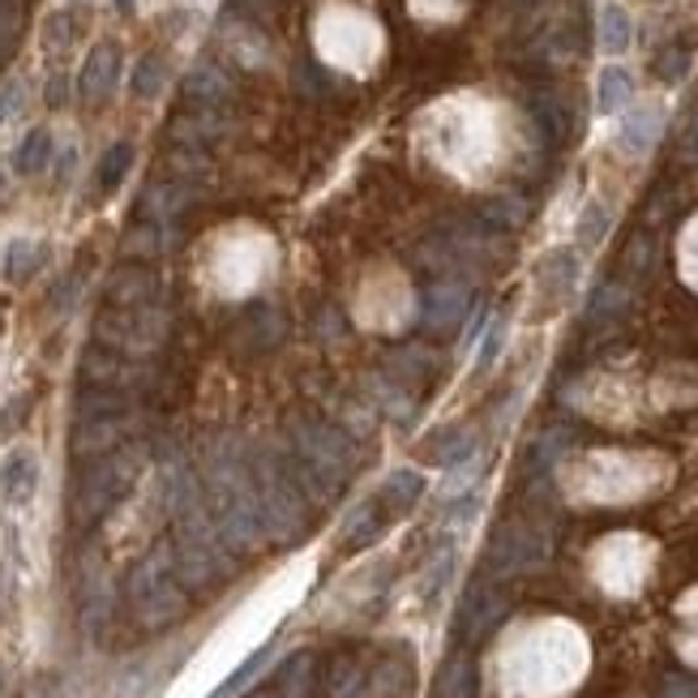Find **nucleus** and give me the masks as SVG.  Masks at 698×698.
<instances>
[{"label":"nucleus","mask_w":698,"mask_h":698,"mask_svg":"<svg viewBox=\"0 0 698 698\" xmlns=\"http://www.w3.org/2000/svg\"><path fill=\"white\" fill-rule=\"evenodd\" d=\"M480 339H484V343H480L476 365H480V369H489V365L497 360L502 343H506V321H502V318H489V321H484V335H480Z\"/></svg>","instance_id":"obj_30"},{"label":"nucleus","mask_w":698,"mask_h":698,"mask_svg":"<svg viewBox=\"0 0 698 698\" xmlns=\"http://www.w3.org/2000/svg\"><path fill=\"white\" fill-rule=\"evenodd\" d=\"M266 665H270V647H261V651H254V656H249L245 665L236 668V673H232V677H227V681H223V686H219V690H215L211 698H236V695H240V690H245V686H249V681H254V677H257V673H261Z\"/></svg>","instance_id":"obj_27"},{"label":"nucleus","mask_w":698,"mask_h":698,"mask_svg":"<svg viewBox=\"0 0 698 698\" xmlns=\"http://www.w3.org/2000/svg\"><path fill=\"white\" fill-rule=\"evenodd\" d=\"M116 4H121V9H133V0H116Z\"/></svg>","instance_id":"obj_37"},{"label":"nucleus","mask_w":698,"mask_h":698,"mask_svg":"<svg viewBox=\"0 0 698 698\" xmlns=\"http://www.w3.org/2000/svg\"><path fill=\"white\" fill-rule=\"evenodd\" d=\"M433 698H472V665L463 656H454L450 665L442 668L438 686H433Z\"/></svg>","instance_id":"obj_25"},{"label":"nucleus","mask_w":698,"mask_h":698,"mask_svg":"<svg viewBox=\"0 0 698 698\" xmlns=\"http://www.w3.org/2000/svg\"><path fill=\"white\" fill-rule=\"evenodd\" d=\"M39 489V459L31 450H9L0 459V502L4 506H27Z\"/></svg>","instance_id":"obj_11"},{"label":"nucleus","mask_w":698,"mask_h":698,"mask_svg":"<svg viewBox=\"0 0 698 698\" xmlns=\"http://www.w3.org/2000/svg\"><path fill=\"white\" fill-rule=\"evenodd\" d=\"M160 296V275L146 270V266H125L107 279V300L116 309H133V305H155Z\"/></svg>","instance_id":"obj_12"},{"label":"nucleus","mask_w":698,"mask_h":698,"mask_svg":"<svg viewBox=\"0 0 698 698\" xmlns=\"http://www.w3.org/2000/svg\"><path fill=\"white\" fill-rule=\"evenodd\" d=\"M133 476H137V450L99 454L95 463L82 472L78 489H73V523L78 527H95L99 519L129 493Z\"/></svg>","instance_id":"obj_5"},{"label":"nucleus","mask_w":698,"mask_h":698,"mask_svg":"<svg viewBox=\"0 0 698 698\" xmlns=\"http://www.w3.org/2000/svg\"><path fill=\"white\" fill-rule=\"evenodd\" d=\"M381 510H386L381 502H369V506H360L351 514L348 532H343V544H348V548H365L369 540L381 536V527H386V514H381Z\"/></svg>","instance_id":"obj_23"},{"label":"nucleus","mask_w":698,"mask_h":698,"mask_svg":"<svg viewBox=\"0 0 698 698\" xmlns=\"http://www.w3.org/2000/svg\"><path fill=\"white\" fill-rule=\"evenodd\" d=\"M635 43V22H630V9L626 4H604L601 9V52L604 57H622L626 48Z\"/></svg>","instance_id":"obj_15"},{"label":"nucleus","mask_w":698,"mask_h":698,"mask_svg":"<svg viewBox=\"0 0 698 698\" xmlns=\"http://www.w3.org/2000/svg\"><path fill=\"white\" fill-rule=\"evenodd\" d=\"M284 454L291 463V472H296V484L309 497V506L335 502L343 493V484H348L351 463H356L348 433L339 424H330V420H314V415L287 424Z\"/></svg>","instance_id":"obj_2"},{"label":"nucleus","mask_w":698,"mask_h":698,"mask_svg":"<svg viewBox=\"0 0 698 698\" xmlns=\"http://www.w3.org/2000/svg\"><path fill=\"white\" fill-rule=\"evenodd\" d=\"M185 95H189V103H197V107H219L223 99H227V78H223V69L197 64L189 73V82H185Z\"/></svg>","instance_id":"obj_18"},{"label":"nucleus","mask_w":698,"mask_h":698,"mask_svg":"<svg viewBox=\"0 0 698 698\" xmlns=\"http://www.w3.org/2000/svg\"><path fill=\"white\" fill-rule=\"evenodd\" d=\"M536 121L548 129L553 137H562V133H566V112H562V103H557V99H544V95L536 99Z\"/></svg>","instance_id":"obj_33"},{"label":"nucleus","mask_w":698,"mask_h":698,"mask_svg":"<svg viewBox=\"0 0 698 698\" xmlns=\"http://www.w3.org/2000/svg\"><path fill=\"white\" fill-rule=\"evenodd\" d=\"M254 698H266V695H254Z\"/></svg>","instance_id":"obj_39"},{"label":"nucleus","mask_w":698,"mask_h":698,"mask_svg":"<svg viewBox=\"0 0 698 698\" xmlns=\"http://www.w3.org/2000/svg\"><path fill=\"white\" fill-rule=\"evenodd\" d=\"M99 335L116 348L146 351L163 339V314L155 305H133V309H116L112 318L99 321Z\"/></svg>","instance_id":"obj_7"},{"label":"nucleus","mask_w":698,"mask_h":698,"mask_svg":"<svg viewBox=\"0 0 698 698\" xmlns=\"http://www.w3.org/2000/svg\"><path fill=\"white\" fill-rule=\"evenodd\" d=\"M129 608L146 630H167L185 617L189 596H185V578L176 571L172 544L151 548L133 571H129Z\"/></svg>","instance_id":"obj_4"},{"label":"nucleus","mask_w":698,"mask_h":698,"mask_svg":"<svg viewBox=\"0 0 698 698\" xmlns=\"http://www.w3.org/2000/svg\"><path fill=\"white\" fill-rule=\"evenodd\" d=\"M622 309H626V287L608 284V287L596 291V300H592V309H587V314H592V321H601V318H617Z\"/></svg>","instance_id":"obj_31"},{"label":"nucleus","mask_w":698,"mask_h":698,"mask_svg":"<svg viewBox=\"0 0 698 698\" xmlns=\"http://www.w3.org/2000/svg\"><path fill=\"white\" fill-rule=\"evenodd\" d=\"M630 103H635V78H630V69L604 64L601 82H596V107H601L604 116H617V112H626Z\"/></svg>","instance_id":"obj_14"},{"label":"nucleus","mask_w":698,"mask_h":698,"mask_svg":"<svg viewBox=\"0 0 698 698\" xmlns=\"http://www.w3.org/2000/svg\"><path fill=\"white\" fill-rule=\"evenodd\" d=\"M548 557V536L532 523H502L489 540V571L493 574H523Z\"/></svg>","instance_id":"obj_6"},{"label":"nucleus","mask_w":698,"mask_h":698,"mask_svg":"<svg viewBox=\"0 0 698 698\" xmlns=\"http://www.w3.org/2000/svg\"><path fill=\"white\" fill-rule=\"evenodd\" d=\"M129 163H133V146H129V142H116V146H112V151L99 160V172H95L99 189H103V193L116 189V185L125 181Z\"/></svg>","instance_id":"obj_26"},{"label":"nucleus","mask_w":698,"mask_h":698,"mask_svg":"<svg viewBox=\"0 0 698 698\" xmlns=\"http://www.w3.org/2000/svg\"><path fill=\"white\" fill-rule=\"evenodd\" d=\"M185 206H189V189H181V185H155V189H146V197H142V215L146 219H172Z\"/></svg>","instance_id":"obj_22"},{"label":"nucleus","mask_w":698,"mask_h":698,"mask_svg":"<svg viewBox=\"0 0 698 698\" xmlns=\"http://www.w3.org/2000/svg\"><path fill=\"white\" fill-rule=\"evenodd\" d=\"M202 497H206V510H211L223 544L232 553H249V548H257L266 540L245 445L227 442V438L211 445L206 468H202Z\"/></svg>","instance_id":"obj_1"},{"label":"nucleus","mask_w":698,"mask_h":698,"mask_svg":"<svg viewBox=\"0 0 698 698\" xmlns=\"http://www.w3.org/2000/svg\"><path fill=\"white\" fill-rule=\"evenodd\" d=\"M562 445H566V433H562V429H548V433H544V438L532 445V468H540V472H544V468L557 459V450H562Z\"/></svg>","instance_id":"obj_32"},{"label":"nucleus","mask_w":698,"mask_h":698,"mask_svg":"<svg viewBox=\"0 0 698 698\" xmlns=\"http://www.w3.org/2000/svg\"><path fill=\"white\" fill-rule=\"evenodd\" d=\"M574 275H578V261H574L571 249H553V254L540 261V284L548 287V296H553V300L571 296Z\"/></svg>","instance_id":"obj_19"},{"label":"nucleus","mask_w":698,"mask_h":698,"mask_svg":"<svg viewBox=\"0 0 698 698\" xmlns=\"http://www.w3.org/2000/svg\"><path fill=\"white\" fill-rule=\"evenodd\" d=\"M681 160L698 163V103L690 107V116H686V125H681Z\"/></svg>","instance_id":"obj_34"},{"label":"nucleus","mask_w":698,"mask_h":698,"mask_svg":"<svg viewBox=\"0 0 698 698\" xmlns=\"http://www.w3.org/2000/svg\"><path fill=\"white\" fill-rule=\"evenodd\" d=\"M43 257H48V249L39 240H13L9 254H4V275L22 284V279H31L34 270L43 266Z\"/></svg>","instance_id":"obj_24"},{"label":"nucleus","mask_w":698,"mask_h":698,"mask_svg":"<svg viewBox=\"0 0 698 698\" xmlns=\"http://www.w3.org/2000/svg\"><path fill=\"white\" fill-rule=\"evenodd\" d=\"M656 69H660V78H665V82H681V78H686V69H690V57H686V52H665Z\"/></svg>","instance_id":"obj_35"},{"label":"nucleus","mask_w":698,"mask_h":698,"mask_svg":"<svg viewBox=\"0 0 698 698\" xmlns=\"http://www.w3.org/2000/svg\"><path fill=\"white\" fill-rule=\"evenodd\" d=\"M420 497H424V476L412 472V468H399V472H390V476H386L378 502L386 510H394V514H403V510H412Z\"/></svg>","instance_id":"obj_17"},{"label":"nucleus","mask_w":698,"mask_h":698,"mask_svg":"<svg viewBox=\"0 0 698 698\" xmlns=\"http://www.w3.org/2000/svg\"><path fill=\"white\" fill-rule=\"evenodd\" d=\"M604 232H608V206L604 202H587L583 215H578V240L596 245V240H604Z\"/></svg>","instance_id":"obj_29"},{"label":"nucleus","mask_w":698,"mask_h":698,"mask_svg":"<svg viewBox=\"0 0 698 698\" xmlns=\"http://www.w3.org/2000/svg\"><path fill=\"white\" fill-rule=\"evenodd\" d=\"M0 690H4V677H0Z\"/></svg>","instance_id":"obj_38"},{"label":"nucleus","mask_w":698,"mask_h":698,"mask_svg":"<svg viewBox=\"0 0 698 698\" xmlns=\"http://www.w3.org/2000/svg\"><path fill=\"white\" fill-rule=\"evenodd\" d=\"M472 450H476V438L468 433V429H442V433H433L429 438V463H438V468H459V463H468L472 459Z\"/></svg>","instance_id":"obj_16"},{"label":"nucleus","mask_w":698,"mask_h":698,"mask_svg":"<svg viewBox=\"0 0 698 698\" xmlns=\"http://www.w3.org/2000/svg\"><path fill=\"white\" fill-rule=\"evenodd\" d=\"M18 107H22V86H18V82L0 86V125H4L9 116H18Z\"/></svg>","instance_id":"obj_36"},{"label":"nucleus","mask_w":698,"mask_h":698,"mask_svg":"<svg viewBox=\"0 0 698 698\" xmlns=\"http://www.w3.org/2000/svg\"><path fill=\"white\" fill-rule=\"evenodd\" d=\"M480 219L489 227H519L527 219V202L519 193H493L484 206H480Z\"/></svg>","instance_id":"obj_21"},{"label":"nucleus","mask_w":698,"mask_h":698,"mask_svg":"<svg viewBox=\"0 0 698 698\" xmlns=\"http://www.w3.org/2000/svg\"><path fill=\"white\" fill-rule=\"evenodd\" d=\"M660 129H665V107L660 103H638L630 107L626 116H622V125H617V146L638 160V155H647L656 142H660Z\"/></svg>","instance_id":"obj_9"},{"label":"nucleus","mask_w":698,"mask_h":698,"mask_svg":"<svg viewBox=\"0 0 698 698\" xmlns=\"http://www.w3.org/2000/svg\"><path fill=\"white\" fill-rule=\"evenodd\" d=\"M116 73H121V52L112 43H99L95 52L86 57V64H82V78H78L82 99H91V103L107 99L112 86H116Z\"/></svg>","instance_id":"obj_13"},{"label":"nucleus","mask_w":698,"mask_h":698,"mask_svg":"<svg viewBox=\"0 0 698 698\" xmlns=\"http://www.w3.org/2000/svg\"><path fill=\"white\" fill-rule=\"evenodd\" d=\"M249 472H254L257 506H261V532L275 544L300 540L309 527V497L296 484L284 445H249Z\"/></svg>","instance_id":"obj_3"},{"label":"nucleus","mask_w":698,"mask_h":698,"mask_svg":"<svg viewBox=\"0 0 698 698\" xmlns=\"http://www.w3.org/2000/svg\"><path fill=\"white\" fill-rule=\"evenodd\" d=\"M163 86V61L151 52V57H142L137 69H133V95L137 99H155Z\"/></svg>","instance_id":"obj_28"},{"label":"nucleus","mask_w":698,"mask_h":698,"mask_svg":"<svg viewBox=\"0 0 698 698\" xmlns=\"http://www.w3.org/2000/svg\"><path fill=\"white\" fill-rule=\"evenodd\" d=\"M52 160V133L48 129H31L27 137H22V146H18V155H13V167L22 172V176H34V172H43Z\"/></svg>","instance_id":"obj_20"},{"label":"nucleus","mask_w":698,"mask_h":698,"mask_svg":"<svg viewBox=\"0 0 698 698\" xmlns=\"http://www.w3.org/2000/svg\"><path fill=\"white\" fill-rule=\"evenodd\" d=\"M506 617V592L497 583H476L463 601V613H459V635L463 638H484L497 622Z\"/></svg>","instance_id":"obj_8"},{"label":"nucleus","mask_w":698,"mask_h":698,"mask_svg":"<svg viewBox=\"0 0 698 698\" xmlns=\"http://www.w3.org/2000/svg\"><path fill=\"white\" fill-rule=\"evenodd\" d=\"M468 309H472L468 287L454 284V279H445V284L424 291V309H420V318H424L429 330H454L459 321L468 318Z\"/></svg>","instance_id":"obj_10"}]
</instances>
